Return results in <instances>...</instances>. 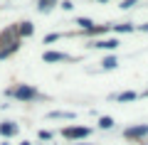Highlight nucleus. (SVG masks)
I'll return each mask as SVG.
<instances>
[{
    "mask_svg": "<svg viewBox=\"0 0 148 145\" xmlns=\"http://www.w3.org/2000/svg\"><path fill=\"white\" fill-rule=\"evenodd\" d=\"M116 99L121 101V103H123V101H136V99H138V93H136V91H123V93H119Z\"/></svg>",
    "mask_w": 148,
    "mask_h": 145,
    "instance_id": "obj_14",
    "label": "nucleus"
},
{
    "mask_svg": "<svg viewBox=\"0 0 148 145\" xmlns=\"http://www.w3.org/2000/svg\"><path fill=\"white\" fill-rule=\"evenodd\" d=\"M40 140H52V133H49V130H40Z\"/></svg>",
    "mask_w": 148,
    "mask_h": 145,
    "instance_id": "obj_18",
    "label": "nucleus"
},
{
    "mask_svg": "<svg viewBox=\"0 0 148 145\" xmlns=\"http://www.w3.org/2000/svg\"><path fill=\"white\" fill-rule=\"evenodd\" d=\"M116 67H119L116 57H104L101 59V69H106V71H109V69H116Z\"/></svg>",
    "mask_w": 148,
    "mask_h": 145,
    "instance_id": "obj_11",
    "label": "nucleus"
},
{
    "mask_svg": "<svg viewBox=\"0 0 148 145\" xmlns=\"http://www.w3.org/2000/svg\"><path fill=\"white\" fill-rule=\"evenodd\" d=\"M62 7H64V10H72V7H74V5H72V0H64Z\"/></svg>",
    "mask_w": 148,
    "mask_h": 145,
    "instance_id": "obj_20",
    "label": "nucleus"
},
{
    "mask_svg": "<svg viewBox=\"0 0 148 145\" xmlns=\"http://www.w3.org/2000/svg\"><path fill=\"white\" fill-rule=\"evenodd\" d=\"M17 123H12V120H5V123H0V135L3 138H12V135H17Z\"/></svg>",
    "mask_w": 148,
    "mask_h": 145,
    "instance_id": "obj_6",
    "label": "nucleus"
},
{
    "mask_svg": "<svg viewBox=\"0 0 148 145\" xmlns=\"http://www.w3.org/2000/svg\"><path fill=\"white\" fill-rule=\"evenodd\" d=\"M5 96H12V99H17V101H37V99H42V93L37 91L35 86H30V84H20V86H15V88H8L5 91Z\"/></svg>",
    "mask_w": 148,
    "mask_h": 145,
    "instance_id": "obj_1",
    "label": "nucleus"
},
{
    "mask_svg": "<svg viewBox=\"0 0 148 145\" xmlns=\"http://www.w3.org/2000/svg\"><path fill=\"white\" fill-rule=\"evenodd\" d=\"M99 128H101V130L114 128V118H111V116H101V118H99Z\"/></svg>",
    "mask_w": 148,
    "mask_h": 145,
    "instance_id": "obj_13",
    "label": "nucleus"
},
{
    "mask_svg": "<svg viewBox=\"0 0 148 145\" xmlns=\"http://www.w3.org/2000/svg\"><path fill=\"white\" fill-rule=\"evenodd\" d=\"M59 37H62L59 32H52V35H47V37H45V44H49V42H57Z\"/></svg>",
    "mask_w": 148,
    "mask_h": 145,
    "instance_id": "obj_17",
    "label": "nucleus"
},
{
    "mask_svg": "<svg viewBox=\"0 0 148 145\" xmlns=\"http://www.w3.org/2000/svg\"><path fill=\"white\" fill-rule=\"evenodd\" d=\"M133 5H136V0H123V3H121L123 10H128V7H133Z\"/></svg>",
    "mask_w": 148,
    "mask_h": 145,
    "instance_id": "obj_19",
    "label": "nucleus"
},
{
    "mask_svg": "<svg viewBox=\"0 0 148 145\" xmlns=\"http://www.w3.org/2000/svg\"><path fill=\"white\" fill-rule=\"evenodd\" d=\"M77 25H79L82 30H86V32H89L91 27H94V22H91L89 17H77Z\"/></svg>",
    "mask_w": 148,
    "mask_h": 145,
    "instance_id": "obj_15",
    "label": "nucleus"
},
{
    "mask_svg": "<svg viewBox=\"0 0 148 145\" xmlns=\"http://www.w3.org/2000/svg\"><path fill=\"white\" fill-rule=\"evenodd\" d=\"M17 37H32V32H35V25H32L30 20H25V22H17Z\"/></svg>",
    "mask_w": 148,
    "mask_h": 145,
    "instance_id": "obj_7",
    "label": "nucleus"
},
{
    "mask_svg": "<svg viewBox=\"0 0 148 145\" xmlns=\"http://www.w3.org/2000/svg\"><path fill=\"white\" fill-rule=\"evenodd\" d=\"M91 133V128H86V125H72V128H64L62 135L69 140H84L86 135Z\"/></svg>",
    "mask_w": 148,
    "mask_h": 145,
    "instance_id": "obj_2",
    "label": "nucleus"
},
{
    "mask_svg": "<svg viewBox=\"0 0 148 145\" xmlns=\"http://www.w3.org/2000/svg\"><path fill=\"white\" fill-rule=\"evenodd\" d=\"M54 5H57V0H37V10L40 12H49Z\"/></svg>",
    "mask_w": 148,
    "mask_h": 145,
    "instance_id": "obj_10",
    "label": "nucleus"
},
{
    "mask_svg": "<svg viewBox=\"0 0 148 145\" xmlns=\"http://www.w3.org/2000/svg\"><path fill=\"white\" fill-rule=\"evenodd\" d=\"M114 32H131L133 30V25H116V27H111Z\"/></svg>",
    "mask_w": 148,
    "mask_h": 145,
    "instance_id": "obj_16",
    "label": "nucleus"
},
{
    "mask_svg": "<svg viewBox=\"0 0 148 145\" xmlns=\"http://www.w3.org/2000/svg\"><path fill=\"white\" fill-rule=\"evenodd\" d=\"M20 37H17V27H8L5 32H0V49L5 44H12V42H17Z\"/></svg>",
    "mask_w": 148,
    "mask_h": 145,
    "instance_id": "obj_3",
    "label": "nucleus"
},
{
    "mask_svg": "<svg viewBox=\"0 0 148 145\" xmlns=\"http://www.w3.org/2000/svg\"><path fill=\"white\" fill-rule=\"evenodd\" d=\"M99 3H106V0H99Z\"/></svg>",
    "mask_w": 148,
    "mask_h": 145,
    "instance_id": "obj_23",
    "label": "nucleus"
},
{
    "mask_svg": "<svg viewBox=\"0 0 148 145\" xmlns=\"http://www.w3.org/2000/svg\"><path fill=\"white\" fill-rule=\"evenodd\" d=\"M20 145H32V143H20Z\"/></svg>",
    "mask_w": 148,
    "mask_h": 145,
    "instance_id": "obj_22",
    "label": "nucleus"
},
{
    "mask_svg": "<svg viewBox=\"0 0 148 145\" xmlns=\"http://www.w3.org/2000/svg\"><path fill=\"white\" fill-rule=\"evenodd\" d=\"M42 59L47 64H52V62H72L74 57H69V54H64V52H45Z\"/></svg>",
    "mask_w": 148,
    "mask_h": 145,
    "instance_id": "obj_5",
    "label": "nucleus"
},
{
    "mask_svg": "<svg viewBox=\"0 0 148 145\" xmlns=\"http://www.w3.org/2000/svg\"><path fill=\"white\" fill-rule=\"evenodd\" d=\"M91 47H96V49H116L119 39H99V42H91Z\"/></svg>",
    "mask_w": 148,
    "mask_h": 145,
    "instance_id": "obj_8",
    "label": "nucleus"
},
{
    "mask_svg": "<svg viewBox=\"0 0 148 145\" xmlns=\"http://www.w3.org/2000/svg\"><path fill=\"white\" fill-rule=\"evenodd\" d=\"M49 118H64V120H74V113L72 111H52Z\"/></svg>",
    "mask_w": 148,
    "mask_h": 145,
    "instance_id": "obj_12",
    "label": "nucleus"
},
{
    "mask_svg": "<svg viewBox=\"0 0 148 145\" xmlns=\"http://www.w3.org/2000/svg\"><path fill=\"white\" fill-rule=\"evenodd\" d=\"M74 145H89V143H74Z\"/></svg>",
    "mask_w": 148,
    "mask_h": 145,
    "instance_id": "obj_21",
    "label": "nucleus"
},
{
    "mask_svg": "<svg viewBox=\"0 0 148 145\" xmlns=\"http://www.w3.org/2000/svg\"><path fill=\"white\" fill-rule=\"evenodd\" d=\"M17 49H20V39H17V42H12V44H8V47H3V49H0V59L12 57V54H15Z\"/></svg>",
    "mask_w": 148,
    "mask_h": 145,
    "instance_id": "obj_9",
    "label": "nucleus"
},
{
    "mask_svg": "<svg viewBox=\"0 0 148 145\" xmlns=\"http://www.w3.org/2000/svg\"><path fill=\"white\" fill-rule=\"evenodd\" d=\"M5 145H8V143H5Z\"/></svg>",
    "mask_w": 148,
    "mask_h": 145,
    "instance_id": "obj_24",
    "label": "nucleus"
},
{
    "mask_svg": "<svg viewBox=\"0 0 148 145\" xmlns=\"http://www.w3.org/2000/svg\"><path fill=\"white\" fill-rule=\"evenodd\" d=\"M123 135H126L128 140L146 138V135H148V125H133V128H126V130H123Z\"/></svg>",
    "mask_w": 148,
    "mask_h": 145,
    "instance_id": "obj_4",
    "label": "nucleus"
}]
</instances>
